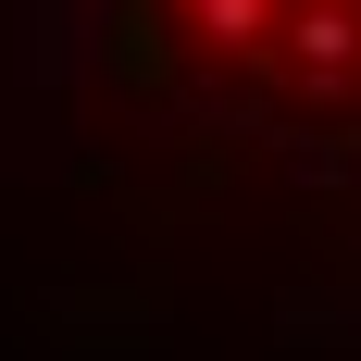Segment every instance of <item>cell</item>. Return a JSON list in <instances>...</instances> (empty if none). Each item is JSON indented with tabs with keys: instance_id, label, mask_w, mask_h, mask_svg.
<instances>
[{
	"instance_id": "1",
	"label": "cell",
	"mask_w": 361,
	"mask_h": 361,
	"mask_svg": "<svg viewBox=\"0 0 361 361\" xmlns=\"http://www.w3.org/2000/svg\"><path fill=\"white\" fill-rule=\"evenodd\" d=\"M274 50H287V75L312 100H336L361 75V0H287V37H274Z\"/></svg>"
},
{
	"instance_id": "2",
	"label": "cell",
	"mask_w": 361,
	"mask_h": 361,
	"mask_svg": "<svg viewBox=\"0 0 361 361\" xmlns=\"http://www.w3.org/2000/svg\"><path fill=\"white\" fill-rule=\"evenodd\" d=\"M175 13H187V37H212L224 63H250V50L287 37V0H175Z\"/></svg>"
},
{
	"instance_id": "3",
	"label": "cell",
	"mask_w": 361,
	"mask_h": 361,
	"mask_svg": "<svg viewBox=\"0 0 361 361\" xmlns=\"http://www.w3.org/2000/svg\"><path fill=\"white\" fill-rule=\"evenodd\" d=\"M274 149H287V175H299V187H349V175H361V149H349V137H274Z\"/></svg>"
}]
</instances>
